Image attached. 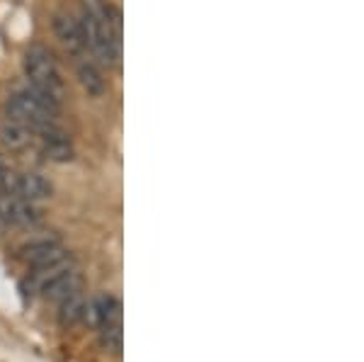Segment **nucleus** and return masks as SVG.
I'll return each instance as SVG.
<instances>
[{"label":"nucleus","mask_w":364,"mask_h":362,"mask_svg":"<svg viewBox=\"0 0 364 362\" xmlns=\"http://www.w3.org/2000/svg\"><path fill=\"white\" fill-rule=\"evenodd\" d=\"M54 34H56L58 42H61L63 49H66V54L73 58V63L83 61V58L90 56L87 44H85V37H83V29H80V22L75 20L73 15L58 13L54 17Z\"/></svg>","instance_id":"6"},{"label":"nucleus","mask_w":364,"mask_h":362,"mask_svg":"<svg viewBox=\"0 0 364 362\" xmlns=\"http://www.w3.org/2000/svg\"><path fill=\"white\" fill-rule=\"evenodd\" d=\"M0 142L8 146L10 151H22L34 142V134L27 127H22L20 122L5 117V122L0 124Z\"/></svg>","instance_id":"12"},{"label":"nucleus","mask_w":364,"mask_h":362,"mask_svg":"<svg viewBox=\"0 0 364 362\" xmlns=\"http://www.w3.org/2000/svg\"><path fill=\"white\" fill-rule=\"evenodd\" d=\"M34 142H39V146H42V154L49 161L66 163V161L73 159V144H70V137L61 124H56V127H51V129H46L44 134H39Z\"/></svg>","instance_id":"9"},{"label":"nucleus","mask_w":364,"mask_h":362,"mask_svg":"<svg viewBox=\"0 0 364 362\" xmlns=\"http://www.w3.org/2000/svg\"><path fill=\"white\" fill-rule=\"evenodd\" d=\"M85 312H87V299L83 297V292H75V294L58 302V321L63 326H75L80 321H85Z\"/></svg>","instance_id":"13"},{"label":"nucleus","mask_w":364,"mask_h":362,"mask_svg":"<svg viewBox=\"0 0 364 362\" xmlns=\"http://www.w3.org/2000/svg\"><path fill=\"white\" fill-rule=\"evenodd\" d=\"M97 334H100V346L105 348V353H112V355L122 353V346H124V334H122V326H117V329L97 331Z\"/></svg>","instance_id":"14"},{"label":"nucleus","mask_w":364,"mask_h":362,"mask_svg":"<svg viewBox=\"0 0 364 362\" xmlns=\"http://www.w3.org/2000/svg\"><path fill=\"white\" fill-rule=\"evenodd\" d=\"M85 321L97 331L117 329L122 326V302L114 294H97L95 299L87 302Z\"/></svg>","instance_id":"8"},{"label":"nucleus","mask_w":364,"mask_h":362,"mask_svg":"<svg viewBox=\"0 0 364 362\" xmlns=\"http://www.w3.org/2000/svg\"><path fill=\"white\" fill-rule=\"evenodd\" d=\"M25 75L29 80V87H34L37 92H42L44 97H49L51 102L61 107L63 97H66V80H63V73L58 68L54 54L46 46L34 44L25 51Z\"/></svg>","instance_id":"4"},{"label":"nucleus","mask_w":364,"mask_h":362,"mask_svg":"<svg viewBox=\"0 0 364 362\" xmlns=\"http://www.w3.org/2000/svg\"><path fill=\"white\" fill-rule=\"evenodd\" d=\"M29 284H32L34 292L44 297L49 302H61L66 297L75 294L83 287V277H80V270L75 265L73 255L66 253L61 258L46 262L42 267H34L32 277H29Z\"/></svg>","instance_id":"3"},{"label":"nucleus","mask_w":364,"mask_h":362,"mask_svg":"<svg viewBox=\"0 0 364 362\" xmlns=\"http://www.w3.org/2000/svg\"><path fill=\"white\" fill-rule=\"evenodd\" d=\"M68 250L63 248L61 238L54 236V233H46V236H37V238H29L25 246L20 248V258L27 262L29 267H42L46 262L61 258L66 255Z\"/></svg>","instance_id":"7"},{"label":"nucleus","mask_w":364,"mask_h":362,"mask_svg":"<svg viewBox=\"0 0 364 362\" xmlns=\"http://www.w3.org/2000/svg\"><path fill=\"white\" fill-rule=\"evenodd\" d=\"M75 73H78V80L83 85V90L90 97H102L105 90H107V83H105V75L100 71V63L92 56L83 58V61H75Z\"/></svg>","instance_id":"11"},{"label":"nucleus","mask_w":364,"mask_h":362,"mask_svg":"<svg viewBox=\"0 0 364 362\" xmlns=\"http://www.w3.org/2000/svg\"><path fill=\"white\" fill-rule=\"evenodd\" d=\"M13 195L22 197V200H27L32 204H39L54 195V188H51L49 180L39 173H17Z\"/></svg>","instance_id":"10"},{"label":"nucleus","mask_w":364,"mask_h":362,"mask_svg":"<svg viewBox=\"0 0 364 362\" xmlns=\"http://www.w3.org/2000/svg\"><path fill=\"white\" fill-rule=\"evenodd\" d=\"M80 29L87 51L100 66H119L122 58V22L119 13L107 0H80Z\"/></svg>","instance_id":"1"},{"label":"nucleus","mask_w":364,"mask_h":362,"mask_svg":"<svg viewBox=\"0 0 364 362\" xmlns=\"http://www.w3.org/2000/svg\"><path fill=\"white\" fill-rule=\"evenodd\" d=\"M58 112H61V107L56 102H51L49 97H44L42 92H37L29 85L17 87L5 100L8 119H15L22 127H27L34 134V139L58 124Z\"/></svg>","instance_id":"2"},{"label":"nucleus","mask_w":364,"mask_h":362,"mask_svg":"<svg viewBox=\"0 0 364 362\" xmlns=\"http://www.w3.org/2000/svg\"><path fill=\"white\" fill-rule=\"evenodd\" d=\"M15 180H17V173L8 166V161L0 156V197H3V195H13Z\"/></svg>","instance_id":"15"},{"label":"nucleus","mask_w":364,"mask_h":362,"mask_svg":"<svg viewBox=\"0 0 364 362\" xmlns=\"http://www.w3.org/2000/svg\"><path fill=\"white\" fill-rule=\"evenodd\" d=\"M39 219H42V212L37 204L15 195L0 197V224L5 229H32L39 224Z\"/></svg>","instance_id":"5"}]
</instances>
